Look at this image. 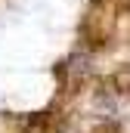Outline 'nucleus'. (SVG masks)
<instances>
[]
</instances>
